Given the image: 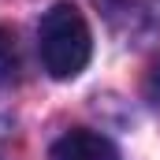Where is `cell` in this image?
I'll return each instance as SVG.
<instances>
[{
    "instance_id": "obj_2",
    "label": "cell",
    "mask_w": 160,
    "mask_h": 160,
    "mask_svg": "<svg viewBox=\"0 0 160 160\" xmlns=\"http://www.w3.org/2000/svg\"><path fill=\"white\" fill-rule=\"evenodd\" d=\"M104 11L130 45H145L160 34V0H153L149 8H142V0H104Z\"/></svg>"
},
{
    "instance_id": "obj_3",
    "label": "cell",
    "mask_w": 160,
    "mask_h": 160,
    "mask_svg": "<svg viewBox=\"0 0 160 160\" xmlns=\"http://www.w3.org/2000/svg\"><path fill=\"white\" fill-rule=\"evenodd\" d=\"M48 160H119V149L97 130H67L52 145Z\"/></svg>"
},
{
    "instance_id": "obj_5",
    "label": "cell",
    "mask_w": 160,
    "mask_h": 160,
    "mask_svg": "<svg viewBox=\"0 0 160 160\" xmlns=\"http://www.w3.org/2000/svg\"><path fill=\"white\" fill-rule=\"evenodd\" d=\"M145 97H149L153 104H160V63L149 71V78H145Z\"/></svg>"
},
{
    "instance_id": "obj_4",
    "label": "cell",
    "mask_w": 160,
    "mask_h": 160,
    "mask_svg": "<svg viewBox=\"0 0 160 160\" xmlns=\"http://www.w3.org/2000/svg\"><path fill=\"white\" fill-rule=\"evenodd\" d=\"M15 75H19V41L8 26H0V86H8Z\"/></svg>"
},
{
    "instance_id": "obj_1",
    "label": "cell",
    "mask_w": 160,
    "mask_h": 160,
    "mask_svg": "<svg viewBox=\"0 0 160 160\" xmlns=\"http://www.w3.org/2000/svg\"><path fill=\"white\" fill-rule=\"evenodd\" d=\"M38 52H41L45 71L60 82L86 71L93 41H89V26L75 4H52L45 11V19L38 26Z\"/></svg>"
}]
</instances>
